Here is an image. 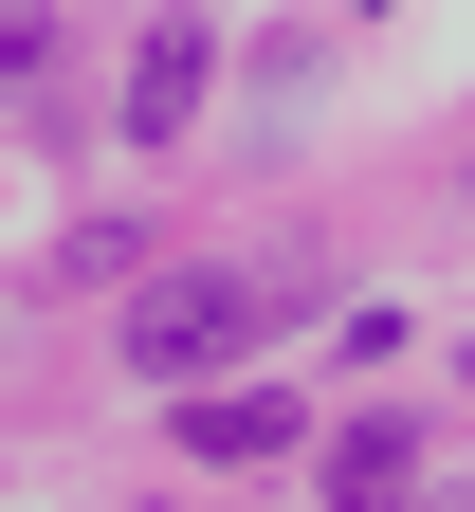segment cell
<instances>
[{
	"label": "cell",
	"mask_w": 475,
	"mask_h": 512,
	"mask_svg": "<svg viewBox=\"0 0 475 512\" xmlns=\"http://www.w3.org/2000/svg\"><path fill=\"white\" fill-rule=\"evenodd\" d=\"M256 330H275L256 275H147V293H128V366H147V384H220Z\"/></svg>",
	"instance_id": "6da1fadb"
},
{
	"label": "cell",
	"mask_w": 475,
	"mask_h": 512,
	"mask_svg": "<svg viewBox=\"0 0 475 512\" xmlns=\"http://www.w3.org/2000/svg\"><path fill=\"white\" fill-rule=\"evenodd\" d=\"M201 92H220V37H201V19H147V37H128V147H183Z\"/></svg>",
	"instance_id": "7a4b0ae2"
},
{
	"label": "cell",
	"mask_w": 475,
	"mask_h": 512,
	"mask_svg": "<svg viewBox=\"0 0 475 512\" xmlns=\"http://www.w3.org/2000/svg\"><path fill=\"white\" fill-rule=\"evenodd\" d=\"M183 439H201V458H293V384H183Z\"/></svg>",
	"instance_id": "3957f363"
},
{
	"label": "cell",
	"mask_w": 475,
	"mask_h": 512,
	"mask_svg": "<svg viewBox=\"0 0 475 512\" xmlns=\"http://www.w3.org/2000/svg\"><path fill=\"white\" fill-rule=\"evenodd\" d=\"M329 512H421V458H402V421L329 439Z\"/></svg>",
	"instance_id": "277c9868"
},
{
	"label": "cell",
	"mask_w": 475,
	"mask_h": 512,
	"mask_svg": "<svg viewBox=\"0 0 475 512\" xmlns=\"http://www.w3.org/2000/svg\"><path fill=\"white\" fill-rule=\"evenodd\" d=\"M55 74V19H37V0H0V92H37Z\"/></svg>",
	"instance_id": "5b68a950"
},
{
	"label": "cell",
	"mask_w": 475,
	"mask_h": 512,
	"mask_svg": "<svg viewBox=\"0 0 475 512\" xmlns=\"http://www.w3.org/2000/svg\"><path fill=\"white\" fill-rule=\"evenodd\" d=\"M421 512H475V494H421Z\"/></svg>",
	"instance_id": "8992f818"
}]
</instances>
